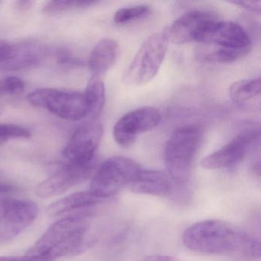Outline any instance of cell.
Returning <instances> with one entry per match:
<instances>
[{
	"label": "cell",
	"instance_id": "1",
	"mask_svg": "<svg viewBox=\"0 0 261 261\" xmlns=\"http://www.w3.org/2000/svg\"><path fill=\"white\" fill-rule=\"evenodd\" d=\"M182 240L187 248L196 253L244 261L255 260L260 256L259 240L238 226L221 220H205L192 224L185 230Z\"/></svg>",
	"mask_w": 261,
	"mask_h": 261
},
{
	"label": "cell",
	"instance_id": "2",
	"mask_svg": "<svg viewBox=\"0 0 261 261\" xmlns=\"http://www.w3.org/2000/svg\"><path fill=\"white\" fill-rule=\"evenodd\" d=\"M91 209L59 219L30 247L25 256L31 261H54L79 253L90 244Z\"/></svg>",
	"mask_w": 261,
	"mask_h": 261
},
{
	"label": "cell",
	"instance_id": "3",
	"mask_svg": "<svg viewBox=\"0 0 261 261\" xmlns=\"http://www.w3.org/2000/svg\"><path fill=\"white\" fill-rule=\"evenodd\" d=\"M202 139V129L198 125H187L177 129L165 148V163L168 175L176 184L189 181L192 166Z\"/></svg>",
	"mask_w": 261,
	"mask_h": 261
},
{
	"label": "cell",
	"instance_id": "4",
	"mask_svg": "<svg viewBox=\"0 0 261 261\" xmlns=\"http://www.w3.org/2000/svg\"><path fill=\"white\" fill-rule=\"evenodd\" d=\"M141 168L131 159L114 156L103 162L94 174L89 191L108 200L126 186H130Z\"/></svg>",
	"mask_w": 261,
	"mask_h": 261
},
{
	"label": "cell",
	"instance_id": "5",
	"mask_svg": "<svg viewBox=\"0 0 261 261\" xmlns=\"http://www.w3.org/2000/svg\"><path fill=\"white\" fill-rule=\"evenodd\" d=\"M168 45L169 42L163 33L149 36L139 48L123 74L125 83L140 86L152 81L163 63Z\"/></svg>",
	"mask_w": 261,
	"mask_h": 261
},
{
	"label": "cell",
	"instance_id": "6",
	"mask_svg": "<svg viewBox=\"0 0 261 261\" xmlns=\"http://www.w3.org/2000/svg\"><path fill=\"white\" fill-rule=\"evenodd\" d=\"M28 100L65 120L77 121L88 116L84 94L76 91L41 88L30 93Z\"/></svg>",
	"mask_w": 261,
	"mask_h": 261
},
{
	"label": "cell",
	"instance_id": "7",
	"mask_svg": "<svg viewBox=\"0 0 261 261\" xmlns=\"http://www.w3.org/2000/svg\"><path fill=\"white\" fill-rule=\"evenodd\" d=\"M161 120L160 111L152 107H143L123 116L114 127V137L117 144L129 147L137 137L156 127Z\"/></svg>",
	"mask_w": 261,
	"mask_h": 261
},
{
	"label": "cell",
	"instance_id": "8",
	"mask_svg": "<svg viewBox=\"0 0 261 261\" xmlns=\"http://www.w3.org/2000/svg\"><path fill=\"white\" fill-rule=\"evenodd\" d=\"M103 135V126L96 119L76 129L63 151L69 163L87 164L95 162L94 155Z\"/></svg>",
	"mask_w": 261,
	"mask_h": 261
},
{
	"label": "cell",
	"instance_id": "9",
	"mask_svg": "<svg viewBox=\"0 0 261 261\" xmlns=\"http://www.w3.org/2000/svg\"><path fill=\"white\" fill-rule=\"evenodd\" d=\"M95 169V162L87 164L68 163L41 182L36 193L39 198H51L69 190L89 178Z\"/></svg>",
	"mask_w": 261,
	"mask_h": 261
},
{
	"label": "cell",
	"instance_id": "10",
	"mask_svg": "<svg viewBox=\"0 0 261 261\" xmlns=\"http://www.w3.org/2000/svg\"><path fill=\"white\" fill-rule=\"evenodd\" d=\"M197 42L212 44L224 48L251 47L248 33L239 24L218 21L217 19L211 20L204 25Z\"/></svg>",
	"mask_w": 261,
	"mask_h": 261
},
{
	"label": "cell",
	"instance_id": "11",
	"mask_svg": "<svg viewBox=\"0 0 261 261\" xmlns=\"http://www.w3.org/2000/svg\"><path fill=\"white\" fill-rule=\"evenodd\" d=\"M259 137V130L247 129L242 131L221 149L203 159L201 166L207 169L230 167L245 156Z\"/></svg>",
	"mask_w": 261,
	"mask_h": 261
},
{
	"label": "cell",
	"instance_id": "12",
	"mask_svg": "<svg viewBox=\"0 0 261 261\" xmlns=\"http://www.w3.org/2000/svg\"><path fill=\"white\" fill-rule=\"evenodd\" d=\"M39 207L30 200L0 198V225L12 234L27 228L37 218Z\"/></svg>",
	"mask_w": 261,
	"mask_h": 261
},
{
	"label": "cell",
	"instance_id": "13",
	"mask_svg": "<svg viewBox=\"0 0 261 261\" xmlns=\"http://www.w3.org/2000/svg\"><path fill=\"white\" fill-rule=\"evenodd\" d=\"M131 190L136 193L181 199L186 190L181 189L168 173L157 170H141L131 183Z\"/></svg>",
	"mask_w": 261,
	"mask_h": 261
},
{
	"label": "cell",
	"instance_id": "14",
	"mask_svg": "<svg viewBox=\"0 0 261 261\" xmlns=\"http://www.w3.org/2000/svg\"><path fill=\"white\" fill-rule=\"evenodd\" d=\"M216 19L212 13L201 10H192L180 16L163 33L168 42L181 45L197 42L204 25Z\"/></svg>",
	"mask_w": 261,
	"mask_h": 261
},
{
	"label": "cell",
	"instance_id": "15",
	"mask_svg": "<svg viewBox=\"0 0 261 261\" xmlns=\"http://www.w3.org/2000/svg\"><path fill=\"white\" fill-rule=\"evenodd\" d=\"M45 56L44 50L36 44H13L10 55L0 61V71H17L35 66L40 63Z\"/></svg>",
	"mask_w": 261,
	"mask_h": 261
},
{
	"label": "cell",
	"instance_id": "16",
	"mask_svg": "<svg viewBox=\"0 0 261 261\" xmlns=\"http://www.w3.org/2000/svg\"><path fill=\"white\" fill-rule=\"evenodd\" d=\"M119 45L114 39H102L97 44L90 55L89 69L93 75L100 76L109 71L118 59Z\"/></svg>",
	"mask_w": 261,
	"mask_h": 261
},
{
	"label": "cell",
	"instance_id": "17",
	"mask_svg": "<svg viewBox=\"0 0 261 261\" xmlns=\"http://www.w3.org/2000/svg\"><path fill=\"white\" fill-rule=\"evenodd\" d=\"M105 201L107 200L94 195L91 191L76 192L50 204L48 213L51 216H59L74 211L90 209Z\"/></svg>",
	"mask_w": 261,
	"mask_h": 261
},
{
	"label": "cell",
	"instance_id": "18",
	"mask_svg": "<svg viewBox=\"0 0 261 261\" xmlns=\"http://www.w3.org/2000/svg\"><path fill=\"white\" fill-rule=\"evenodd\" d=\"M84 97L88 115L95 119L101 113L105 103V87L101 77L91 76Z\"/></svg>",
	"mask_w": 261,
	"mask_h": 261
},
{
	"label": "cell",
	"instance_id": "19",
	"mask_svg": "<svg viewBox=\"0 0 261 261\" xmlns=\"http://www.w3.org/2000/svg\"><path fill=\"white\" fill-rule=\"evenodd\" d=\"M260 77L238 81L230 85L229 95L234 103H241L260 94Z\"/></svg>",
	"mask_w": 261,
	"mask_h": 261
},
{
	"label": "cell",
	"instance_id": "20",
	"mask_svg": "<svg viewBox=\"0 0 261 261\" xmlns=\"http://www.w3.org/2000/svg\"><path fill=\"white\" fill-rule=\"evenodd\" d=\"M97 1L86 0H59L51 1L45 6L43 12L47 14H60L79 9L87 8L97 4Z\"/></svg>",
	"mask_w": 261,
	"mask_h": 261
},
{
	"label": "cell",
	"instance_id": "21",
	"mask_svg": "<svg viewBox=\"0 0 261 261\" xmlns=\"http://www.w3.org/2000/svg\"><path fill=\"white\" fill-rule=\"evenodd\" d=\"M150 7L146 5L125 7L116 12L114 16V22L117 25H123L132 21L146 17L150 13Z\"/></svg>",
	"mask_w": 261,
	"mask_h": 261
},
{
	"label": "cell",
	"instance_id": "22",
	"mask_svg": "<svg viewBox=\"0 0 261 261\" xmlns=\"http://www.w3.org/2000/svg\"><path fill=\"white\" fill-rule=\"evenodd\" d=\"M250 50L251 47L244 48H220L211 54L207 55L206 59L209 62L218 63H230L242 59L250 53Z\"/></svg>",
	"mask_w": 261,
	"mask_h": 261
},
{
	"label": "cell",
	"instance_id": "23",
	"mask_svg": "<svg viewBox=\"0 0 261 261\" xmlns=\"http://www.w3.org/2000/svg\"><path fill=\"white\" fill-rule=\"evenodd\" d=\"M31 137L30 130L11 123H0V145L4 144L10 139L29 138Z\"/></svg>",
	"mask_w": 261,
	"mask_h": 261
},
{
	"label": "cell",
	"instance_id": "24",
	"mask_svg": "<svg viewBox=\"0 0 261 261\" xmlns=\"http://www.w3.org/2000/svg\"><path fill=\"white\" fill-rule=\"evenodd\" d=\"M25 90L23 82L19 77L10 76L0 81V94L19 95Z\"/></svg>",
	"mask_w": 261,
	"mask_h": 261
},
{
	"label": "cell",
	"instance_id": "25",
	"mask_svg": "<svg viewBox=\"0 0 261 261\" xmlns=\"http://www.w3.org/2000/svg\"><path fill=\"white\" fill-rule=\"evenodd\" d=\"M231 4L239 6L240 7H242L248 11L256 13H260V1H235Z\"/></svg>",
	"mask_w": 261,
	"mask_h": 261
},
{
	"label": "cell",
	"instance_id": "26",
	"mask_svg": "<svg viewBox=\"0 0 261 261\" xmlns=\"http://www.w3.org/2000/svg\"><path fill=\"white\" fill-rule=\"evenodd\" d=\"M13 44L6 41L0 40V61L6 59L11 53Z\"/></svg>",
	"mask_w": 261,
	"mask_h": 261
},
{
	"label": "cell",
	"instance_id": "27",
	"mask_svg": "<svg viewBox=\"0 0 261 261\" xmlns=\"http://www.w3.org/2000/svg\"><path fill=\"white\" fill-rule=\"evenodd\" d=\"M142 261H179L175 257L168 255H152L145 258Z\"/></svg>",
	"mask_w": 261,
	"mask_h": 261
},
{
	"label": "cell",
	"instance_id": "28",
	"mask_svg": "<svg viewBox=\"0 0 261 261\" xmlns=\"http://www.w3.org/2000/svg\"><path fill=\"white\" fill-rule=\"evenodd\" d=\"M18 190L17 187L8 183L0 182V195L12 193Z\"/></svg>",
	"mask_w": 261,
	"mask_h": 261
},
{
	"label": "cell",
	"instance_id": "29",
	"mask_svg": "<svg viewBox=\"0 0 261 261\" xmlns=\"http://www.w3.org/2000/svg\"><path fill=\"white\" fill-rule=\"evenodd\" d=\"M33 4H34V2H33V1L22 0V1H17L16 3V7L20 11L27 12L33 7Z\"/></svg>",
	"mask_w": 261,
	"mask_h": 261
},
{
	"label": "cell",
	"instance_id": "30",
	"mask_svg": "<svg viewBox=\"0 0 261 261\" xmlns=\"http://www.w3.org/2000/svg\"><path fill=\"white\" fill-rule=\"evenodd\" d=\"M0 261H31L27 256H0Z\"/></svg>",
	"mask_w": 261,
	"mask_h": 261
},
{
	"label": "cell",
	"instance_id": "31",
	"mask_svg": "<svg viewBox=\"0 0 261 261\" xmlns=\"http://www.w3.org/2000/svg\"><path fill=\"white\" fill-rule=\"evenodd\" d=\"M4 110H5V108H4V103L0 101V115L4 112Z\"/></svg>",
	"mask_w": 261,
	"mask_h": 261
}]
</instances>
